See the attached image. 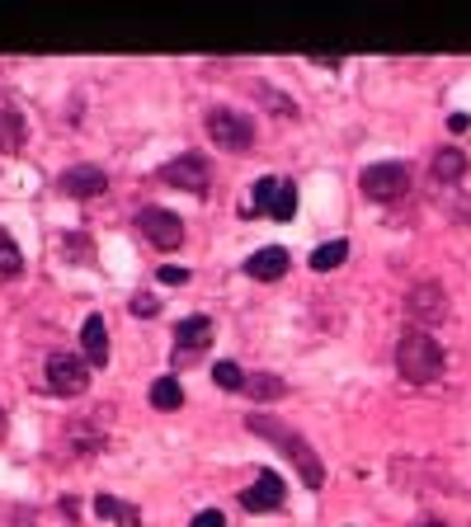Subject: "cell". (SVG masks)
<instances>
[{
    "instance_id": "cell-16",
    "label": "cell",
    "mask_w": 471,
    "mask_h": 527,
    "mask_svg": "<svg viewBox=\"0 0 471 527\" xmlns=\"http://www.w3.org/2000/svg\"><path fill=\"white\" fill-rule=\"evenodd\" d=\"M24 146V114L14 104H0V151H19Z\"/></svg>"
},
{
    "instance_id": "cell-1",
    "label": "cell",
    "mask_w": 471,
    "mask_h": 527,
    "mask_svg": "<svg viewBox=\"0 0 471 527\" xmlns=\"http://www.w3.org/2000/svg\"><path fill=\"white\" fill-rule=\"evenodd\" d=\"M396 368H401L405 382H415V386L439 382V377H443V349H439V340L429 330H405L396 340Z\"/></svg>"
},
{
    "instance_id": "cell-10",
    "label": "cell",
    "mask_w": 471,
    "mask_h": 527,
    "mask_svg": "<svg viewBox=\"0 0 471 527\" xmlns=\"http://www.w3.org/2000/svg\"><path fill=\"white\" fill-rule=\"evenodd\" d=\"M283 499H288V490H283V476L278 471H259L255 485L240 495V509L245 513H274V509H283Z\"/></svg>"
},
{
    "instance_id": "cell-17",
    "label": "cell",
    "mask_w": 471,
    "mask_h": 527,
    "mask_svg": "<svg viewBox=\"0 0 471 527\" xmlns=\"http://www.w3.org/2000/svg\"><path fill=\"white\" fill-rule=\"evenodd\" d=\"M19 273H24V255H19V245L10 241V231L0 226V283H14Z\"/></svg>"
},
{
    "instance_id": "cell-25",
    "label": "cell",
    "mask_w": 471,
    "mask_h": 527,
    "mask_svg": "<svg viewBox=\"0 0 471 527\" xmlns=\"http://www.w3.org/2000/svg\"><path fill=\"white\" fill-rule=\"evenodd\" d=\"M189 527H222V513H217V509H203V513H198Z\"/></svg>"
},
{
    "instance_id": "cell-22",
    "label": "cell",
    "mask_w": 471,
    "mask_h": 527,
    "mask_svg": "<svg viewBox=\"0 0 471 527\" xmlns=\"http://www.w3.org/2000/svg\"><path fill=\"white\" fill-rule=\"evenodd\" d=\"M213 382H217L222 391H240V386H245V372H240L236 363H217V368H213Z\"/></svg>"
},
{
    "instance_id": "cell-7",
    "label": "cell",
    "mask_w": 471,
    "mask_h": 527,
    "mask_svg": "<svg viewBox=\"0 0 471 527\" xmlns=\"http://www.w3.org/2000/svg\"><path fill=\"white\" fill-rule=\"evenodd\" d=\"M405 311H411L415 330H434L439 321H448V292L439 283H415L405 292Z\"/></svg>"
},
{
    "instance_id": "cell-26",
    "label": "cell",
    "mask_w": 471,
    "mask_h": 527,
    "mask_svg": "<svg viewBox=\"0 0 471 527\" xmlns=\"http://www.w3.org/2000/svg\"><path fill=\"white\" fill-rule=\"evenodd\" d=\"M448 128H453V132H466L471 118H466V114H453V118H448Z\"/></svg>"
},
{
    "instance_id": "cell-5",
    "label": "cell",
    "mask_w": 471,
    "mask_h": 527,
    "mask_svg": "<svg viewBox=\"0 0 471 527\" xmlns=\"http://www.w3.org/2000/svg\"><path fill=\"white\" fill-rule=\"evenodd\" d=\"M156 179L166 184V188H184V194H208L213 170H208V160H203L198 151H184V156H175V160L160 165Z\"/></svg>"
},
{
    "instance_id": "cell-14",
    "label": "cell",
    "mask_w": 471,
    "mask_h": 527,
    "mask_svg": "<svg viewBox=\"0 0 471 527\" xmlns=\"http://www.w3.org/2000/svg\"><path fill=\"white\" fill-rule=\"evenodd\" d=\"M175 344L184 349V353H203V349H208L213 344V321H208V315H189V321H179L175 325Z\"/></svg>"
},
{
    "instance_id": "cell-8",
    "label": "cell",
    "mask_w": 471,
    "mask_h": 527,
    "mask_svg": "<svg viewBox=\"0 0 471 527\" xmlns=\"http://www.w3.org/2000/svg\"><path fill=\"white\" fill-rule=\"evenodd\" d=\"M358 188L373 203H396L405 188H411V170H405V165H367Z\"/></svg>"
},
{
    "instance_id": "cell-6",
    "label": "cell",
    "mask_w": 471,
    "mask_h": 527,
    "mask_svg": "<svg viewBox=\"0 0 471 527\" xmlns=\"http://www.w3.org/2000/svg\"><path fill=\"white\" fill-rule=\"evenodd\" d=\"M250 213H264V217H274V222H293V217H297V188H293L288 179L264 175V179L255 184Z\"/></svg>"
},
{
    "instance_id": "cell-19",
    "label": "cell",
    "mask_w": 471,
    "mask_h": 527,
    "mask_svg": "<svg viewBox=\"0 0 471 527\" xmlns=\"http://www.w3.org/2000/svg\"><path fill=\"white\" fill-rule=\"evenodd\" d=\"M151 405H156V410H179V405H184L179 377H156V382H151Z\"/></svg>"
},
{
    "instance_id": "cell-28",
    "label": "cell",
    "mask_w": 471,
    "mask_h": 527,
    "mask_svg": "<svg viewBox=\"0 0 471 527\" xmlns=\"http://www.w3.org/2000/svg\"><path fill=\"white\" fill-rule=\"evenodd\" d=\"M0 424H5V419H0Z\"/></svg>"
},
{
    "instance_id": "cell-20",
    "label": "cell",
    "mask_w": 471,
    "mask_h": 527,
    "mask_svg": "<svg viewBox=\"0 0 471 527\" xmlns=\"http://www.w3.org/2000/svg\"><path fill=\"white\" fill-rule=\"evenodd\" d=\"M462 175H466V156H462V151H439V156H434V179L453 184V179H462Z\"/></svg>"
},
{
    "instance_id": "cell-11",
    "label": "cell",
    "mask_w": 471,
    "mask_h": 527,
    "mask_svg": "<svg viewBox=\"0 0 471 527\" xmlns=\"http://www.w3.org/2000/svg\"><path fill=\"white\" fill-rule=\"evenodd\" d=\"M57 188L67 198H99L109 188V175L99 170V165H71V170H61Z\"/></svg>"
},
{
    "instance_id": "cell-3",
    "label": "cell",
    "mask_w": 471,
    "mask_h": 527,
    "mask_svg": "<svg viewBox=\"0 0 471 527\" xmlns=\"http://www.w3.org/2000/svg\"><path fill=\"white\" fill-rule=\"evenodd\" d=\"M86 386H90L86 358H76V353H48V363H43V391H52L61 400H76V395H86Z\"/></svg>"
},
{
    "instance_id": "cell-12",
    "label": "cell",
    "mask_w": 471,
    "mask_h": 527,
    "mask_svg": "<svg viewBox=\"0 0 471 527\" xmlns=\"http://www.w3.org/2000/svg\"><path fill=\"white\" fill-rule=\"evenodd\" d=\"M80 349H86V368L109 363V330H104V315L99 311H90L86 325H80Z\"/></svg>"
},
{
    "instance_id": "cell-13",
    "label": "cell",
    "mask_w": 471,
    "mask_h": 527,
    "mask_svg": "<svg viewBox=\"0 0 471 527\" xmlns=\"http://www.w3.org/2000/svg\"><path fill=\"white\" fill-rule=\"evenodd\" d=\"M245 273H250L255 283H274V278H283V273H288V250H283V245H264V250H255V255L245 259Z\"/></svg>"
},
{
    "instance_id": "cell-4",
    "label": "cell",
    "mask_w": 471,
    "mask_h": 527,
    "mask_svg": "<svg viewBox=\"0 0 471 527\" xmlns=\"http://www.w3.org/2000/svg\"><path fill=\"white\" fill-rule=\"evenodd\" d=\"M208 137L231 156H245L255 146V123L236 109H208Z\"/></svg>"
},
{
    "instance_id": "cell-27",
    "label": "cell",
    "mask_w": 471,
    "mask_h": 527,
    "mask_svg": "<svg viewBox=\"0 0 471 527\" xmlns=\"http://www.w3.org/2000/svg\"><path fill=\"white\" fill-rule=\"evenodd\" d=\"M420 527H443V522H439V518H424V522H420Z\"/></svg>"
},
{
    "instance_id": "cell-24",
    "label": "cell",
    "mask_w": 471,
    "mask_h": 527,
    "mask_svg": "<svg viewBox=\"0 0 471 527\" xmlns=\"http://www.w3.org/2000/svg\"><path fill=\"white\" fill-rule=\"evenodd\" d=\"M160 283H170V287H184V283H189V268H160Z\"/></svg>"
},
{
    "instance_id": "cell-2",
    "label": "cell",
    "mask_w": 471,
    "mask_h": 527,
    "mask_svg": "<svg viewBox=\"0 0 471 527\" xmlns=\"http://www.w3.org/2000/svg\"><path fill=\"white\" fill-rule=\"evenodd\" d=\"M250 429H255L259 438L278 442V448H283V452L293 457V467L302 471V480L312 485V490H321V485H325V467H321V457H316V448H312V442H306L302 433L283 429L278 419H269V414H250Z\"/></svg>"
},
{
    "instance_id": "cell-18",
    "label": "cell",
    "mask_w": 471,
    "mask_h": 527,
    "mask_svg": "<svg viewBox=\"0 0 471 527\" xmlns=\"http://www.w3.org/2000/svg\"><path fill=\"white\" fill-rule=\"evenodd\" d=\"M344 259H349V241H325V245L312 250V268H316V273H331V268H340Z\"/></svg>"
},
{
    "instance_id": "cell-15",
    "label": "cell",
    "mask_w": 471,
    "mask_h": 527,
    "mask_svg": "<svg viewBox=\"0 0 471 527\" xmlns=\"http://www.w3.org/2000/svg\"><path fill=\"white\" fill-rule=\"evenodd\" d=\"M250 400H278L283 391H288V382H283L278 372H245V386H240Z\"/></svg>"
},
{
    "instance_id": "cell-21",
    "label": "cell",
    "mask_w": 471,
    "mask_h": 527,
    "mask_svg": "<svg viewBox=\"0 0 471 527\" xmlns=\"http://www.w3.org/2000/svg\"><path fill=\"white\" fill-rule=\"evenodd\" d=\"M95 513H99V518H113V522H128V527H137V513L128 509V504H118L113 495H99V499H95Z\"/></svg>"
},
{
    "instance_id": "cell-23",
    "label": "cell",
    "mask_w": 471,
    "mask_h": 527,
    "mask_svg": "<svg viewBox=\"0 0 471 527\" xmlns=\"http://www.w3.org/2000/svg\"><path fill=\"white\" fill-rule=\"evenodd\" d=\"M160 311V302L151 297V292H137V297H132V315H141V321H147V315H156Z\"/></svg>"
},
{
    "instance_id": "cell-9",
    "label": "cell",
    "mask_w": 471,
    "mask_h": 527,
    "mask_svg": "<svg viewBox=\"0 0 471 527\" xmlns=\"http://www.w3.org/2000/svg\"><path fill=\"white\" fill-rule=\"evenodd\" d=\"M137 226H141V236H147L156 250H179L184 245V222L170 213V207H141L137 213Z\"/></svg>"
}]
</instances>
